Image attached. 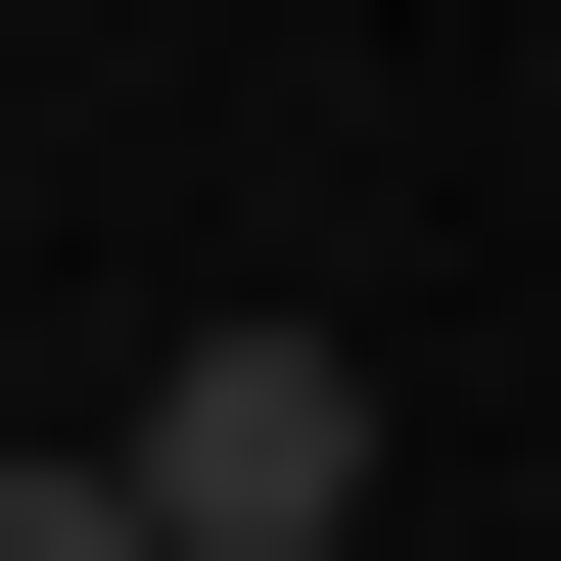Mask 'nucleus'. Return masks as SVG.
<instances>
[{"instance_id":"obj_1","label":"nucleus","mask_w":561,"mask_h":561,"mask_svg":"<svg viewBox=\"0 0 561 561\" xmlns=\"http://www.w3.org/2000/svg\"><path fill=\"white\" fill-rule=\"evenodd\" d=\"M140 515L187 561H375V375H328V328H187V375H140Z\"/></svg>"},{"instance_id":"obj_2","label":"nucleus","mask_w":561,"mask_h":561,"mask_svg":"<svg viewBox=\"0 0 561 561\" xmlns=\"http://www.w3.org/2000/svg\"><path fill=\"white\" fill-rule=\"evenodd\" d=\"M0 561H187V515H140V468H0Z\"/></svg>"}]
</instances>
